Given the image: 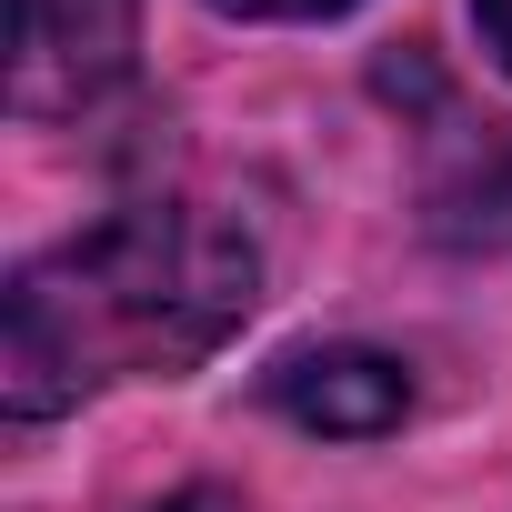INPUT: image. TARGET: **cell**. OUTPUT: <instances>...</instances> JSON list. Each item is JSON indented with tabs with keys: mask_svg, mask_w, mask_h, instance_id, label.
<instances>
[{
	"mask_svg": "<svg viewBox=\"0 0 512 512\" xmlns=\"http://www.w3.org/2000/svg\"><path fill=\"white\" fill-rule=\"evenodd\" d=\"M141 51V0H11V111H91Z\"/></svg>",
	"mask_w": 512,
	"mask_h": 512,
	"instance_id": "2",
	"label": "cell"
},
{
	"mask_svg": "<svg viewBox=\"0 0 512 512\" xmlns=\"http://www.w3.org/2000/svg\"><path fill=\"white\" fill-rule=\"evenodd\" d=\"M251 292H262V262L231 221L181 211V201L111 211L101 231L41 251L11 282V302H0V402L41 422V412H71L81 392L191 372L251 322Z\"/></svg>",
	"mask_w": 512,
	"mask_h": 512,
	"instance_id": "1",
	"label": "cell"
},
{
	"mask_svg": "<svg viewBox=\"0 0 512 512\" xmlns=\"http://www.w3.org/2000/svg\"><path fill=\"white\" fill-rule=\"evenodd\" d=\"M171 512H221V502H211V492H181V502H171Z\"/></svg>",
	"mask_w": 512,
	"mask_h": 512,
	"instance_id": "6",
	"label": "cell"
},
{
	"mask_svg": "<svg viewBox=\"0 0 512 512\" xmlns=\"http://www.w3.org/2000/svg\"><path fill=\"white\" fill-rule=\"evenodd\" d=\"M472 21H482V41H492V61L512 71V0H472Z\"/></svg>",
	"mask_w": 512,
	"mask_h": 512,
	"instance_id": "5",
	"label": "cell"
},
{
	"mask_svg": "<svg viewBox=\"0 0 512 512\" xmlns=\"http://www.w3.org/2000/svg\"><path fill=\"white\" fill-rule=\"evenodd\" d=\"M221 11H241V21H332L352 0H221Z\"/></svg>",
	"mask_w": 512,
	"mask_h": 512,
	"instance_id": "4",
	"label": "cell"
},
{
	"mask_svg": "<svg viewBox=\"0 0 512 512\" xmlns=\"http://www.w3.org/2000/svg\"><path fill=\"white\" fill-rule=\"evenodd\" d=\"M272 402H282L302 432H342V442H362V432H392V422L412 412V372H402L392 352L332 342V352H292V362L272 372Z\"/></svg>",
	"mask_w": 512,
	"mask_h": 512,
	"instance_id": "3",
	"label": "cell"
}]
</instances>
